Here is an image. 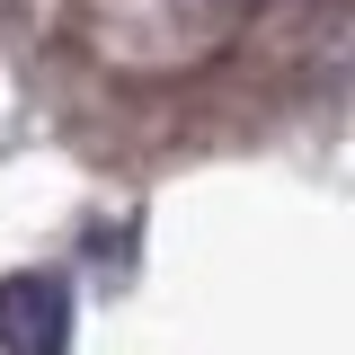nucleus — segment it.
<instances>
[{
    "label": "nucleus",
    "instance_id": "obj_1",
    "mask_svg": "<svg viewBox=\"0 0 355 355\" xmlns=\"http://www.w3.org/2000/svg\"><path fill=\"white\" fill-rule=\"evenodd\" d=\"M0 355H71V293L53 275H0Z\"/></svg>",
    "mask_w": 355,
    "mask_h": 355
}]
</instances>
